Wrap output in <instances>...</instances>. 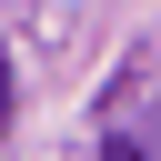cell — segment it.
I'll use <instances>...</instances> for the list:
<instances>
[{"label":"cell","mask_w":161,"mask_h":161,"mask_svg":"<svg viewBox=\"0 0 161 161\" xmlns=\"http://www.w3.org/2000/svg\"><path fill=\"white\" fill-rule=\"evenodd\" d=\"M0 131H10V50H0Z\"/></svg>","instance_id":"2"},{"label":"cell","mask_w":161,"mask_h":161,"mask_svg":"<svg viewBox=\"0 0 161 161\" xmlns=\"http://www.w3.org/2000/svg\"><path fill=\"white\" fill-rule=\"evenodd\" d=\"M101 141H111V161H151V141H141V80H131V70L111 80V111H101Z\"/></svg>","instance_id":"1"}]
</instances>
